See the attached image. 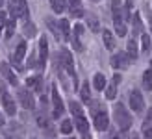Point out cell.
I'll return each mask as SVG.
<instances>
[{
    "label": "cell",
    "instance_id": "obj_7",
    "mask_svg": "<svg viewBox=\"0 0 152 139\" xmlns=\"http://www.w3.org/2000/svg\"><path fill=\"white\" fill-rule=\"evenodd\" d=\"M26 48H28L26 41L20 39L19 45H17V48H15V52L11 54V61H13V65L17 69H22V58H24V54H26Z\"/></svg>",
    "mask_w": 152,
    "mask_h": 139
},
{
    "label": "cell",
    "instance_id": "obj_17",
    "mask_svg": "<svg viewBox=\"0 0 152 139\" xmlns=\"http://www.w3.org/2000/svg\"><path fill=\"white\" fill-rule=\"evenodd\" d=\"M82 34H83V26H82V24H76V26H74V35H72V45H74L76 50H82V45L78 43L80 37H82Z\"/></svg>",
    "mask_w": 152,
    "mask_h": 139
},
{
    "label": "cell",
    "instance_id": "obj_1",
    "mask_svg": "<svg viewBox=\"0 0 152 139\" xmlns=\"http://www.w3.org/2000/svg\"><path fill=\"white\" fill-rule=\"evenodd\" d=\"M91 113H93V124L98 132H104V130H108V124H110V117H108V111H106V108L96 104L91 108Z\"/></svg>",
    "mask_w": 152,
    "mask_h": 139
},
{
    "label": "cell",
    "instance_id": "obj_29",
    "mask_svg": "<svg viewBox=\"0 0 152 139\" xmlns=\"http://www.w3.org/2000/svg\"><path fill=\"white\" fill-rule=\"evenodd\" d=\"M26 83H28L30 87L37 89V91H41V87H43V80H41V78H28Z\"/></svg>",
    "mask_w": 152,
    "mask_h": 139
},
{
    "label": "cell",
    "instance_id": "obj_27",
    "mask_svg": "<svg viewBox=\"0 0 152 139\" xmlns=\"http://www.w3.org/2000/svg\"><path fill=\"white\" fill-rule=\"evenodd\" d=\"M59 132L61 134H65V135H69L71 132H72V122L71 121H61V126H59Z\"/></svg>",
    "mask_w": 152,
    "mask_h": 139
},
{
    "label": "cell",
    "instance_id": "obj_24",
    "mask_svg": "<svg viewBox=\"0 0 152 139\" xmlns=\"http://www.w3.org/2000/svg\"><path fill=\"white\" fill-rule=\"evenodd\" d=\"M47 24H48V28L54 32V35H56V39L58 41H61L63 37H61V32H59V24H56L54 20H50V19H47Z\"/></svg>",
    "mask_w": 152,
    "mask_h": 139
},
{
    "label": "cell",
    "instance_id": "obj_22",
    "mask_svg": "<svg viewBox=\"0 0 152 139\" xmlns=\"http://www.w3.org/2000/svg\"><path fill=\"white\" fill-rule=\"evenodd\" d=\"M59 32H61L63 39H69V35H71V24H69V20H67V19L59 20Z\"/></svg>",
    "mask_w": 152,
    "mask_h": 139
},
{
    "label": "cell",
    "instance_id": "obj_33",
    "mask_svg": "<svg viewBox=\"0 0 152 139\" xmlns=\"http://www.w3.org/2000/svg\"><path fill=\"white\" fill-rule=\"evenodd\" d=\"M89 24H91V30H93V32H98V20H95L93 17H89Z\"/></svg>",
    "mask_w": 152,
    "mask_h": 139
},
{
    "label": "cell",
    "instance_id": "obj_36",
    "mask_svg": "<svg viewBox=\"0 0 152 139\" xmlns=\"http://www.w3.org/2000/svg\"><path fill=\"white\" fill-rule=\"evenodd\" d=\"M35 54H37V50L34 52V56H35ZM28 65H30V67H34V65H35V58H30V61H28Z\"/></svg>",
    "mask_w": 152,
    "mask_h": 139
},
{
    "label": "cell",
    "instance_id": "obj_41",
    "mask_svg": "<svg viewBox=\"0 0 152 139\" xmlns=\"http://www.w3.org/2000/svg\"><path fill=\"white\" fill-rule=\"evenodd\" d=\"M91 2H100V0H91Z\"/></svg>",
    "mask_w": 152,
    "mask_h": 139
},
{
    "label": "cell",
    "instance_id": "obj_3",
    "mask_svg": "<svg viewBox=\"0 0 152 139\" xmlns=\"http://www.w3.org/2000/svg\"><path fill=\"white\" fill-rule=\"evenodd\" d=\"M115 121H117V124H119V128L123 130V132L130 130V126H132V115L126 111V108L123 104L115 106Z\"/></svg>",
    "mask_w": 152,
    "mask_h": 139
},
{
    "label": "cell",
    "instance_id": "obj_5",
    "mask_svg": "<svg viewBox=\"0 0 152 139\" xmlns=\"http://www.w3.org/2000/svg\"><path fill=\"white\" fill-rule=\"evenodd\" d=\"M59 59H61L63 69H65V71L72 76V80H74V83H76V74H74V59H72V54H71L69 50H65V48H63L61 52H59Z\"/></svg>",
    "mask_w": 152,
    "mask_h": 139
},
{
    "label": "cell",
    "instance_id": "obj_9",
    "mask_svg": "<svg viewBox=\"0 0 152 139\" xmlns=\"http://www.w3.org/2000/svg\"><path fill=\"white\" fill-rule=\"evenodd\" d=\"M111 67L117 69V71H123L128 67V56L126 52H117L115 56H111Z\"/></svg>",
    "mask_w": 152,
    "mask_h": 139
},
{
    "label": "cell",
    "instance_id": "obj_42",
    "mask_svg": "<svg viewBox=\"0 0 152 139\" xmlns=\"http://www.w3.org/2000/svg\"><path fill=\"white\" fill-rule=\"evenodd\" d=\"M67 139H74V137H67Z\"/></svg>",
    "mask_w": 152,
    "mask_h": 139
},
{
    "label": "cell",
    "instance_id": "obj_26",
    "mask_svg": "<svg viewBox=\"0 0 152 139\" xmlns=\"http://www.w3.org/2000/svg\"><path fill=\"white\" fill-rule=\"evenodd\" d=\"M4 28H6V41H7V39L13 35V32H15V19L11 17L10 20H7V24H6Z\"/></svg>",
    "mask_w": 152,
    "mask_h": 139
},
{
    "label": "cell",
    "instance_id": "obj_19",
    "mask_svg": "<svg viewBox=\"0 0 152 139\" xmlns=\"http://www.w3.org/2000/svg\"><path fill=\"white\" fill-rule=\"evenodd\" d=\"M126 56L130 58V59H135V58H137V41H135V39H130V41H128Z\"/></svg>",
    "mask_w": 152,
    "mask_h": 139
},
{
    "label": "cell",
    "instance_id": "obj_30",
    "mask_svg": "<svg viewBox=\"0 0 152 139\" xmlns=\"http://www.w3.org/2000/svg\"><path fill=\"white\" fill-rule=\"evenodd\" d=\"M141 43H143V52H148L150 50V35L141 34Z\"/></svg>",
    "mask_w": 152,
    "mask_h": 139
},
{
    "label": "cell",
    "instance_id": "obj_6",
    "mask_svg": "<svg viewBox=\"0 0 152 139\" xmlns=\"http://www.w3.org/2000/svg\"><path fill=\"white\" fill-rule=\"evenodd\" d=\"M17 98H19V102L22 104V108H26V110H34V108H35L34 95H32L28 89L19 87V89H17Z\"/></svg>",
    "mask_w": 152,
    "mask_h": 139
},
{
    "label": "cell",
    "instance_id": "obj_18",
    "mask_svg": "<svg viewBox=\"0 0 152 139\" xmlns=\"http://www.w3.org/2000/svg\"><path fill=\"white\" fill-rule=\"evenodd\" d=\"M67 2H69V10H71V13L74 15V17H80V15L83 13L80 0H67Z\"/></svg>",
    "mask_w": 152,
    "mask_h": 139
},
{
    "label": "cell",
    "instance_id": "obj_37",
    "mask_svg": "<svg viewBox=\"0 0 152 139\" xmlns=\"http://www.w3.org/2000/svg\"><path fill=\"white\" fill-rule=\"evenodd\" d=\"M4 122H6V119H4V115L0 113V126H4Z\"/></svg>",
    "mask_w": 152,
    "mask_h": 139
},
{
    "label": "cell",
    "instance_id": "obj_11",
    "mask_svg": "<svg viewBox=\"0 0 152 139\" xmlns=\"http://www.w3.org/2000/svg\"><path fill=\"white\" fill-rule=\"evenodd\" d=\"M0 72H2V76L11 83V86H19V80H17V76H15V72L11 71V67L6 63V61H2L0 63Z\"/></svg>",
    "mask_w": 152,
    "mask_h": 139
},
{
    "label": "cell",
    "instance_id": "obj_31",
    "mask_svg": "<svg viewBox=\"0 0 152 139\" xmlns=\"http://www.w3.org/2000/svg\"><path fill=\"white\" fill-rule=\"evenodd\" d=\"M24 34H26L28 37H32V35L35 34V30H34V24H32V22H26V24H24Z\"/></svg>",
    "mask_w": 152,
    "mask_h": 139
},
{
    "label": "cell",
    "instance_id": "obj_34",
    "mask_svg": "<svg viewBox=\"0 0 152 139\" xmlns=\"http://www.w3.org/2000/svg\"><path fill=\"white\" fill-rule=\"evenodd\" d=\"M4 26H6V13H4V11H0V34H2Z\"/></svg>",
    "mask_w": 152,
    "mask_h": 139
},
{
    "label": "cell",
    "instance_id": "obj_32",
    "mask_svg": "<svg viewBox=\"0 0 152 139\" xmlns=\"http://www.w3.org/2000/svg\"><path fill=\"white\" fill-rule=\"evenodd\" d=\"M143 137L152 139V126H143Z\"/></svg>",
    "mask_w": 152,
    "mask_h": 139
},
{
    "label": "cell",
    "instance_id": "obj_12",
    "mask_svg": "<svg viewBox=\"0 0 152 139\" xmlns=\"http://www.w3.org/2000/svg\"><path fill=\"white\" fill-rule=\"evenodd\" d=\"M74 124H76V128H78V132L86 137V139H89V122H87V119H86V115H80V117H74Z\"/></svg>",
    "mask_w": 152,
    "mask_h": 139
},
{
    "label": "cell",
    "instance_id": "obj_28",
    "mask_svg": "<svg viewBox=\"0 0 152 139\" xmlns=\"http://www.w3.org/2000/svg\"><path fill=\"white\" fill-rule=\"evenodd\" d=\"M102 37H104V45H106V48H113V45H115V41H113V37H111V34L108 32V30H104V34H102Z\"/></svg>",
    "mask_w": 152,
    "mask_h": 139
},
{
    "label": "cell",
    "instance_id": "obj_35",
    "mask_svg": "<svg viewBox=\"0 0 152 139\" xmlns=\"http://www.w3.org/2000/svg\"><path fill=\"white\" fill-rule=\"evenodd\" d=\"M143 126H152V110L148 111V115H147V119H145V122H143Z\"/></svg>",
    "mask_w": 152,
    "mask_h": 139
},
{
    "label": "cell",
    "instance_id": "obj_15",
    "mask_svg": "<svg viewBox=\"0 0 152 139\" xmlns=\"http://www.w3.org/2000/svg\"><path fill=\"white\" fill-rule=\"evenodd\" d=\"M119 82H121V76L115 74V76H113V80H111V83L106 87V98H108V100H113V98L117 97V83Z\"/></svg>",
    "mask_w": 152,
    "mask_h": 139
},
{
    "label": "cell",
    "instance_id": "obj_23",
    "mask_svg": "<svg viewBox=\"0 0 152 139\" xmlns=\"http://www.w3.org/2000/svg\"><path fill=\"white\" fill-rule=\"evenodd\" d=\"M50 6H52V11L54 13H63L67 2L65 0H50Z\"/></svg>",
    "mask_w": 152,
    "mask_h": 139
},
{
    "label": "cell",
    "instance_id": "obj_8",
    "mask_svg": "<svg viewBox=\"0 0 152 139\" xmlns=\"http://www.w3.org/2000/svg\"><path fill=\"white\" fill-rule=\"evenodd\" d=\"M130 108L134 111H137V113L145 110V100H143L139 91H132L130 93Z\"/></svg>",
    "mask_w": 152,
    "mask_h": 139
},
{
    "label": "cell",
    "instance_id": "obj_40",
    "mask_svg": "<svg viewBox=\"0 0 152 139\" xmlns=\"http://www.w3.org/2000/svg\"><path fill=\"white\" fill-rule=\"evenodd\" d=\"M111 139H121V137H119V135H115V137H111Z\"/></svg>",
    "mask_w": 152,
    "mask_h": 139
},
{
    "label": "cell",
    "instance_id": "obj_38",
    "mask_svg": "<svg viewBox=\"0 0 152 139\" xmlns=\"http://www.w3.org/2000/svg\"><path fill=\"white\" fill-rule=\"evenodd\" d=\"M150 30H152V13H150Z\"/></svg>",
    "mask_w": 152,
    "mask_h": 139
},
{
    "label": "cell",
    "instance_id": "obj_4",
    "mask_svg": "<svg viewBox=\"0 0 152 139\" xmlns=\"http://www.w3.org/2000/svg\"><path fill=\"white\" fill-rule=\"evenodd\" d=\"M50 95H52V104H54V110H52V119H59L63 115V102H61V97H59L58 87L54 86V83H52Z\"/></svg>",
    "mask_w": 152,
    "mask_h": 139
},
{
    "label": "cell",
    "instance_id": "obj_25",
    "mask_svg": "<svg viewBox=\"0 0 152 139\" xmlns=\"http://www.w3.org/2000/svg\"><path fill=\"white\" fill-rule=\"evenodd\" d=\"M143 32V22H141V17H139V13H135L134 15V34L137 35Z\"/></svg>",
    "mask_w": 152,
    "mask_h": 139
},
{
    "label": "cell",
    "instance_id": "obj_13",
    "mask_svg": "<svg viewBox=\"0 0 152 139\" xmlns=\"http://www.w3.org/2000/svg\"><path fill=\"white\" fill-rule=\"evenodd\" d=\"M11 17H19V19H26L28 17V4H26V0H19L17 4H15L13 7V15Z\"/></svg>",
    "mask_w": 152,
    "mask_h": 139
},
{
    "label": "cell",
    "instance_id": "obj_39",
    "mask_svg": "<svg viewBox=\"0 0 152 139\" xmlns=\"http://www.w3.org/2000/svg\"><path fill=\"white\" fill-rule=\"evenodd\" d=\"M4 6V0H0V7H2Z\"/></svg>",
    "mask_w": 152,
    "mask_h": 139
},
{
    "label": "cell",
    "instance_id": "obj_10",
    "mask_svg": "<svg viewBox=\"0 0 152 139\" xmlns=\"http://www.w3.org/2000/svg\"><path fill=\"white\" fill-rule=\"evenodd\" d=\"M47 59H48V43H47V37L41 35L39 39V67L41 69L47 65Z\"/></svg>",
    "mask_w": 152,
    "mask_h": 139
},
{
    "label": "cell",
    "instance_id": "obj_14",
    "mask_svg": "<svg viewBox=\"0 0 152 139\" xmlns=\"http://www.w3.org/2000/svg\"><path fill=\"white\" fill-rule=\"evenodd\" d=\"M2 106H4V110H6V113L10 115V117H13L15 111H17V108H15V100L7 95V93H2Z\"/></svg>",
    "mask_w": 152,
    "mask_h": 139
},
{
    "label": "cell",
    "instance_id": "obj_16",
    "mask_svg": "<svg viewBox=\"0 0 152 139\" xmlns=\"http://www.w3.org/2000/svg\"><path fill=\"white\" fill-rule=\"evenodd\" d=\"M80 98H82V104H91V89H89V83H87V82L82 83Z\"/></svg>",
    "mask_w": 152,
    "mask_h": 139
},
{
    "label": "cell",
    "instance_id": "obj_21",
    "mask_svg": "<svg viewBox=\"0 0 152 139\" xmlns=\"http://www.w3.org/2000/svg\"><path fill=\"white\" fill-rule=\"evenodd\" d=\"M106 78H104V74H95V78H93V87L96 89V91H102V89H106Z\"/></svg>",
    "mask_w": 152,
    "mask_h": 139
},
{
    "label": "cell",
    "instance_id": "obj_2",
    "mask_svg": "<svg viewBox=\"0 0 152 139\" xmlns=\"http://www.w3.org/2000/svg\"><path fill=\"white\" fill-rule=\"evenodd\" d=\"M124 11L121 10V6H119V0H113V26H115V32L117 35H126V19H124Z\"/></svg>",
    "mask_w": 152,
    "mask_h": 139
},
{
    "label": "cell",
    "instance_id": "obj_20",
    "mask_svg": "<svg viewBox=\"0 0 152 139\" xmlns=\"http://www.w3.org/2000/svg\"><path fill=\"white\" fill-rule=\"evenodd\" d=\"M141 83H143V89L152 91V69H147L145 71V74L141 78Z\"/></svg>",
    "mask_w": 152,
    "mask_h": 139
}]
</instances>
